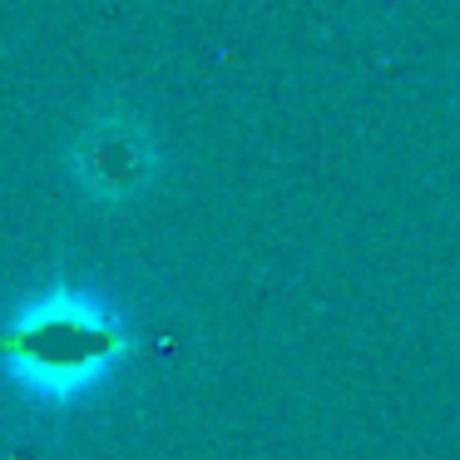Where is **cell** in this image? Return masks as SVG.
<instances>
[{
    "mask_svg": "<svg viewBox=\"0 0 460 460\" xmlns=\"http://www.w3.org/2000/svg\"><path fill=\"white\" fill-rule=\"evenodd\" d=\"M5 371L45 401H70L90 391L124 351V327L100 297L55 288L31 302L15 327L0 337Z\"/></svg>",
    "mask_w": 460,
    "mask_h": 460,
    "instance_id": "cell-1",
    "label": "cell"
}]
</instances>
